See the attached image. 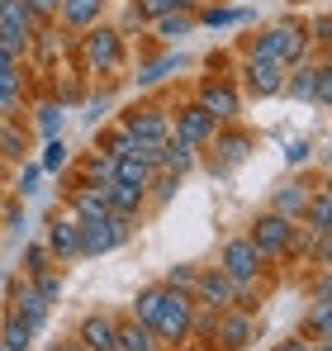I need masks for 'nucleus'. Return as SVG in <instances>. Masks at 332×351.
<instances>
[{"instance_id":"nucleus-15","label":"nucleus","mask_w":332,"mask_h":351,"mask_svg":"<svg viewBox=\"0 0 332 351\" xmlns=\"http://www.w3.org/2000/svg\"><path fill=\"white\" fill-rule=\"evenodd\" d=\"M48 252H53L57 261H76L81 256V223L71 219V214H57L53 223H48Z\"/></svg>"},{"instance_id":"nucleus-35","label":"nucleus","mask_w":332,"mask_h":351,"mask_svg":"<svg viewBox=\"0 0 332 351\" xmlns=\"http://www.w3.org/2000/svg\"><path fill=\"white\" fill-rule=\"evenodd\" d=\"M95 147H100L105 157H128V152H133V138H128V133H123V123H119V128H110V133H100V138H95Z\"/></svg>"},{"instance_id":"nucleus-12","label":"nucleus","mask_w":332,"mask_h":351,"mask_svg":"<svg viewBox=\"0 0 332 351\" xmlns=\"http://www.w3.org/2000/svg\"><path fill=\"white\" fill-rule=\"evenodd\" d=\"M214 152H219L214 171L228 176L233 167H242V162H247V152H252V133H242L237 123H219V133H214Z\"/></svg>"},{"instance_id":"nucleus-9","label":"nucleus","mask_w":332,"mask_h":351,"mask_svg":"<svg viewBox=\"0 0 332 351\" xmlns=\"http://www.w3.org/2000/svg\"><path fill=\"white\" fill-rule=\"evenodd\" d=\"M171 133L185 138V143H195V147H209L214 133H219V123H214V114H204L200 100H190V105H180V110L171 114Z\"/></svg>"},{"instance_id":"nucleus-13","label":"nucleus","mask_w":332,"mask_h":351,"mask_svg":"<svg viewBox=\"0 0 332 351\" xmlns=\"http://www.w3.org/2000/svg\"><path fill=\"white\" fill-rule=\"evenodd\" d=\"M252 332H257V323H252L247 308H223L219 323H214V342H219L223 351H242L252 342Z\"/></svg>"},{"instance_id":"nucleus-45","label":"nucleus","mask_w":332,"mask_h":351,"mask_svg":"<svg viewBox=\"0 0 332 351\" xmlns=\"http://www.w3.org/2000/svg\"><path fill=\"white\" fill-rule=\"evenodd\" d=\"M313 71H318V105L332 110V53L323 62H313Z\"/></svg>"},{"instance_id":"nucleus-18","label":"nucleus","mask_w":332,"mask_h":351,"mask_svg":"<svg viewBox=\"0 0 332 351\" xmlns=\"http://www.w3.org/2000/svg\"><path fill=\"white\" fill-rule=\"evenodd\" d=\"M309 195H313V190H309L304 180H285V185H276V190H271V209H276L280 219H294V223H299V219H304Z\"/></svg>"},{"instance_id":"nucleus-1","label":"nucleus","mask_w":332,"mask_h":351,"mask_svg":"<svg viewBox=\"0 0 332 351\" xmlns=\"http://www.w3.org/2000/svg\"><path fill=\"white\" fill-rule=\"evenodd\" d=\"M190 313H195V294H190V290H171V285H166L162 308H157V318H152V332H157L162 347H180V342H190Z\"/></svg>"},{"instance_id":"nucleus-50","label":"nucleus","mask_w":332,"mask_h":351,"mask_svg":"<svg viewBox=\"0 0 332 351\" xmlns=\"http://www.w3.org/2000/svg\"><path fill=\"white\" fill-rule=\"evenodd\" d=\"M309 38H313V43H332V14H323V19L309 24Z\"/></svg>"},{"instance_id":"nucleus-52","label":"nucleus","mask_w":332,"mask_h":351,"mask_svg":"<svg viewBox=\"0 0 332 351\" xmlns=\"http://www.w3.org/2000/svg\"><path fill=\"white\" fill-rule=\"evenodd\" d=\"M19 199H24V195H14V199H5V209H0V219H5V228H19Z\"/></svg>"},{"instance_id":"nucleus-51","label":"nucleus","mask_w":332,"mask_h":351,"mask_svg":"<svg viewBox=\"0 0 332 351\" xmlns=\"http://www.w3.org/2000/svg\"><path fill=\"white\" fill-rule=\"evenodd\" d=\"M29 10H34V19H57L62 0H29Z\"/></svg>"},{"instance_id":"nucleus-53","label":"nucleus","mask_w":332,"mask_h":351,"mask_svg":"<svg viewBox=\"0 0 332 351\" xmlns=\"http://www.w3.org/2000/svg\"><path fill=\"white\" fill-rule=\"evenodd\" d=\"M105 110H110V100H105V95H100V100H86V123H100V114H105Z\"/></svg>"},{"instance_id":"nucleus-29","label":"nucleus","mask_w":332,"mask_h":351,"mask_svg":"<svg viewBox=\"0 0 332 351\" xmlns=\"http://www.w3.org/2000/svg\"><path fill=\"white\" fill-rule=\"evenodd\" d=\"M114 180H123V185H138V190H147V180H152V167L143 162V157H114Z\"/></svg>"},{"instance_id":"nucleus-55","label":"nucleus","mask_w":332,"mask_h":351,"mask_svg":"<svg viewBox=\"0 0 332 351\" xmlns=\"http://www.w3.org/2000/svg\"><path fill=\"white\" fill-rule=\"evenodd\" d=\"M313 266H323V271H332V237L318 247V256H313Z\"/></svg>"},{"instance_id":"nucleus-25","label":"nucleus","mask_w":332,"mask_h":351,"mask_svg":"<svg viewBox=\"0 0 332 351\" xmlns=\"http://www.w3.org/2000/svg\"><path fill=\"white\" fill-rule=\"evenodd\" d=\"M304 228H313V233H328L332 237V195L328 190H313L309 195V204H304V219H299Z\"/></svg>"},{"instance_id":"nucleus-44","label":"nucleus","mask_w":332,"mask_h":351,"mask_svg":"<svg viewBox=\"0 0 332 351\" xmlns=\"http://www.w3.org/2000/svg\"><path fill=\"white\" fill-rule=\"evenodd\" d=\"M195 276H200V266H171L162 276V285H171V290H195Z\"/></svg>"},{"instance_id":"nucleus-42","label":"nucleus","mask_w":332,"mask_h":351,"mask_svg":"<svg viewBox=\"0 0 332 351\" xmlns=\"http://www.w3.org/2000/svg\"><path fill=\"white\" fill-rule=\"evenodd\" d=\"M38 62H57V53H62V38H57L53 29H43V34H34V48H29Z\"/></svg>"},{"instance_id":"nucleus-38","label":"nucleus","mask_w":332,"mask_h":351,"mask_svg":"<svg viewBox=\"0 0 332 351\" xmlns=\"http://www.w3.org/2000/svg\"><path fill=\"white\" fill-rule=\"evenodd\" d=\"M180 180H185V176H176V171H152V180H147V190L157 195V204H166V199H171V195L180 190Z\"/></svg>"},{"instance_id":"nucleus-37","label":"nucleus","mask_w":332,"mask_h":351,"mask_svg":"<svg viewBox=\"0 0 332 351\" xmlns=\"http://www.w3.org/2000/svg\"><path fill=\"white\" fill-rule=\"evenodd\" d=\"M247 58H261V62H280V29H276V24L257 34V43H252V53H247Z\"/></svg>"},{"instance_id":"nucleus-26","label":"nucleus","mask_w":332,"mask_h":351,"mask_svg":"<svg viewBox=\"0 0 332 351\" xmlns=\"http://www.w3.org/2000/svg\"><path fill=\"white\" fill-rule=\"evenodd\" d=\"M152 24H157V38H171V43L200 29V19H195V10H171V14H162V19H152Z\"/></svg>"},{"instance_id":"nucleus-58","label":"nucleus","mask_w":332,"mask_h":351,"mask_svg":"<svg viewBox=\"0 0 332 351\" xmlns=\"http://www.w3.org/2000/svg\"><path fill=\"white\" fill-rule=\"evenodd\" d=\"M0 71H19V58L10 48H0Z\"/></svg>"},{"instance_id":"nucleus-46","label":"nucleus","mask_w":332,"mask_h":351,"mask_svg":"<svg viewBox=\"0 0 332 351\" xmlns=\"http://www.w3.org/2000/svg\"><path fill=\"white\" fill-rule=\"evenodd\" d=\"M86 176H95V185H105V180H114V157H105V152L86 157Z\"/></svg>"},{"instance_id":"nucleus-28","label":"nucleus","mask_w":332,"mask_h":351,"mask_svg":"<svg viewBox=\"0 0 332 351\" xmlns=\"http://www.w3.org/2000/svg\"><path fill=\"white\" fill-rule=\"evenodd\" d=\"M195 19H200L204 29H228V24L252 19V10H233V5H200V10H195Z\"/></svg>"},{"instance_id":"nucleus-33","label":"nucleus","mask_w":332,"mask_h":351,"mask_svg":"<svg viewBox=\"0 0 332 351\" xmlns=\"http://www.w3.org/2000/svg\"><path fill=\"white\" fill-rule=\"evenodd\" d=\"M0 162H24V133L10 119H0Z\"/></svg>"},{"instance_id":"nucleus-56","label":"nucleus","mask_w":332,"mask_h":351,"mask_svg":"<svg viewBox=\"0 0 332 351\" xmlns=\"http://www.w3.org/2000/svg\"><path fill=\"white\" fill-rule=\"evenodd\" d=\"M313 294H332V271H318V280H313Z\"/></svg>"},{"instance_id":"nucleus-60","label":"nucleus","mask_w":332,"mask_h":351,"mask_svg":"<svg viewBox=\"0 0 332 351\" xmlns=\"http://www.w3.org/2000/svg\"><path fill=\"white\" fill-rule=\"evenodd\" d=\"M313 351H332V342H313Z\"/></svg>"},{"instance_id":"nucleus-59","label":"nucleus","mask_w":332,"mask_h":351,"mask_svg":"<svg viewBox=\"0 0 332 351\" xmlns=\"http://www.w3.org/2000/svg\"><path fill=\"white\" fill-rule=\"evenodd\" d=\"M57 351H86V347L81 342H67V347H57Z\"/></svg>"},{"instance_id":"nucleus-47","label":"nucleus","mask_w":332,"mask_h":351,"mask_svg":"<svg viewBox=\"0 0 332 351\" xmlns=\"http://www.w3.org/2000/svg\"><path fill=\"white\" fill-rule=\"evenodd\" d=\"M34 285H38V294H43L48 304H57V294H62V276H57V271H43V276H34Z\"/></svg>"},{"instance_id":"nucleus-21","label":"nucleus","mask_w":332,"mask_h":351,"mask_svg":"<svg viewBox=\"0 0 332 351\" xmlns=\"http://www.w3.org/2000/svg\"><path fill=\"white\" fill-rule=\"evenodd\" d=\"M200 167V147L195 143H185V138H166V147H162V171H176V176H190Z\"/></svg>"},{"instance_id":"nucleus-19","label":"nucleus","mask_w":332,"mask_h":351,"mask_svg":"<svg viewBox=\"0 0 332 351\" xmlns=\"http://www.w3.org/2000/svg\"><path fill=\"white\" fill-rule=\"evenodd\" d=\"M71 219L76 223H91V219H110V199H105V190L100 185H81V190H71Z\"/></svg>"},{"instance_id":"nucleus-5","label":"nucleus","mask_w":332,"mask_h":351,"mask_svg":"<svg viewBox=\"0 0 332 351\" xmlns=\"http://www.w3.org/2000/svg\"><path fill=\"white\" fill-rule=\"evenodd\" d=\"M294 228H299L294 219H280L276 209H266V214H257V219H252L247 237H252V242H257V252L271 261V256H285V252L294 247Z\"/></svg>"},{"instance_id":"nucleus-64","label":"nucleus","mask_w":332,"mask_h":351,"mask_svg":"<svg viewBox=\"0 0 332 351\" xmlns=\"http://www.w3.org/2000/svg\"><path fill=\"white\" fill-rule=\"evenodd\" d=\"M53 351H57V347H53Z\"/></svg>"},{"instance_id":"nucleus-8","label":"nucleus","mask_w":332,"mask_h":351,"mask_svg":"<svg viewBox=\"0 0 332 351\" xmlns=\"http://www.w3.org/2000/svg\"><path fill=\"white\" fill-rule=\"evenodd\" d=\"M195 100L204 105V114H214V123H237V114H242V95L228 76H209L195 90Z\"/></svg>"},{"instance_id":"nucleus-43","label":"nucleus","mask_w":332,"mask_h":351,"mask_svg":"<svg viewBox=\"0 0 332 351\" xmlns=\"http://www.w3.org/2000/svg\"><path fill=\"white\" fill-rule=\"evenodd\" d=\"M138 10H143V19H162L171 10H195L190 0H138Z\"/></svg>"},{"instance_id":"nucleus-32","label":"nucleus","mask_w":332,"mask_h":351,"mask_svg":"<svg viewBox=\"0 0 332 351\" xmlns=\"http://www.w3.org/2000/svg\"><path fill=\"white\" fill-rule=\"evenodd\" d=\"M185 66V58L180 53H166V58H157V62H147L143 71H138V86H157V81H166L171 71H180Z\"/></svg>"},{"instance_id":"nucleus-11","label":"nucleus","mask_w":332,"mask_h":351,"mask_svg":"<svg viewBox=\"0 0 332 351\" xmlns=\"http://www.w3.org/2000/svg\"><path fill=\"white\" fill-rule=\"evenodd\" d=\"M195 304H204V308H214V313H223V308H233V294H237V285L223 276L219 266H200V276H195Z\"/></svg>"},{"instance_id":"nucleus-14","label":"nucleus","mask_w":332,"mask_h":351,"mask_svg":"<svg viewBox=\"0 0 332 351\" xmlns=\"http://www.w3.org/2000/svg\"><path fill=\"white\" fill-rule=\"evenodd\" d=\"M114 337H119V318L110 313H86L76 323V342L86 351H114Z\"/></svg>"},{"instance_id":"nucleus-31","label":"nucleus","mask_w":332,"mask_h":351,"mask_svg":"<svg viewBox=\"0 0 332 351\" xmlns=\"http://www.w3.org/2000/svg\"><path fill=\"white\" fill-rule=\"evenodd\" d=\"M162 294H166V285H143L138 299H133V318L152 328V318H157V308H162Z\"/></svg>"},{"instance_id":"nucleus-49","label":"nucleus","mask_w":332,"mask_h":351,"mask_svg":"<svg viewBox=\"0 0 332 351\" xmlns=\"http://www.w3.org/2000/svg\"><path fill=\"white\" fill-rule=\"evenodd\" d=\"M309 157H313V147H309V143H304V138H294V143H289V147H285V162H289V167H304V162H309Z\"/></svg>"},{"instance_id":"nucleus-10","label":"nucleus","mask_w":332,"mask_h":351,"mask_svg":"<svg viewBox=\"0 0 332 351\" xmlns=\"http://www.w3.org/2000/svg\"><path fill=\"white\" fill-rule=\"evenodd\" d=\"M285 76H289L285 62H261V58L242 62V81H247V90H252V100H271V95H280V90H285Z\"/></svg>"},{"instance_id":"nucleus-39","label":"nucleus","mask_w":332,"mask_h":351,"mask_svg":"<svg viewBox=\"0 0 332 351\" xmlns=\"http://www.w3.org/2000/svg\"><path fill=\"white\" fill-rule=\"evenodd\" d=\"M34 114H38V128H43V138H57V133H62V105H57V100H43Z\"/></svg>"},{"instance_id":"nucleus-16","label":"nucleus","mask_w":332,"mask_h":351,"mask_svg":"<svg viewBox=\"0 0 332 351\" xmlns=\"http://www.w3.org/2000/svg\"><path fill=\"white\" fill-rule=\"evenodd\" d=\"M100 190H105V199H110V214H119V219H133V223H138V214H143V204H147V190L123 185V180H105Z\"/></svg>"},{"instance_id":"nucleus-6","label":"nucleus","mask_w":332,"mask_h":351,"mask_svg":"<svg viewBox=\"0 0 332 351\" xmlns=\"http://www.w3.org/2000/svg\"><path fill=\"white\" fill-rule=\"evenodd\" d=\"M128 233H133V219H119V214L91 219V223H81V256H105L114 247H123Z\"/></svg>"},{"instance_id":"nucleus-23","label":"nucleus","mask_w":332,"mask_h":351,"mask_svg":"<svg viewBox=\"0 0 332 351\" xmlns=\"http://www.w3.org/2000/svg\"><path fill=\"white\" fill-rule=\"evenodd\" d=\"M157 332L147 328V323H138V318H123L119 323V337H114V351H157Z\"/></svg>"},{"instance_id":"nucleus-40","label":"nucleus","mask_w":332,"mask_h":351,"mask_svg":"<svg viewBox=\"0 0 332 351\" xmlns=\"http://www.w3.org/2000/svg\"><path fill=\"white\" fill-rule=\"evenodd\" d=\"M48 261H53L48 242H34V247L24 252V276H29V280H34V276H43V271H48Z\"/></svg>"},{"instance_id":"nucleus-48","label":"nucleus","mask_w":332,"mask_h":351,"mask_svg":"<svg viewBox=\"0 0 332 351\" xmlns=\"http://www.w3.org/2000/svg\"><path fill=\"white\" fill-rule=\"evenodd\" d=\"M38 176H43V167L38 162H29L24 171H19V185H14V195H38L34 185H38Z\"/></svg>"},{"instance_id":"nucleus-54","label":"nucleus","mask_w":332,"mask_h":351,"mask_svg":"<svg viewBox=\"0 0 332 351\" xmlns=\"http://www.w3.org/2000/svg\"><path fill=\"white\" fill-rule=\"evenodd\" d=\"M143 24H147V19H143V10H138V5H133V10H128V14H123V29H119V34H123V38H128V34H133V29H143Z\"/></svg>"},{"instance_id":"nucleus-2","label":"nucleus","mask_w":332,"mask_h":351,"mask_svg":"<svg viewBox=\"0 0 332 351\" xmlns=\"http://www.w3.org/2000/svg\"><path fill=\"white\" fill-rule=\"evenodd\" d=\"M219 271L233 280V285H257V280H261V271H266V256L257 252V242H252L247 233H237V237H228V242H223Z\"/></svg>"},{"instance_id":"nucleus-62","label":"nucleus","mask_w":332,"mask_h":351,"mask_svg":"<svg viewBox=\"0 0 332 351\" xmlns=\"http://www.w3.org/2000/svg\"><path fill=\"white\" fill-rule=\"evenodd\" d=\"M190 5H195V10H200V5H204V0H190Z\"/></svg>"},{"instance_id":"nucleus-57","label":"nucleus","mask_w":332,"mask_h":351,"mask_svg":"<svg viewBox=\"0 0 332 351\" xmlns=\"http://www.w3.org/2000/svg\"><path fill=\"white\" fill-rule=\"evenodd\" d=\"M276 351H313V342H304V337H289V342H280Z\"/></svg>"},{"instance_id":"nucleus-20","label":"nucleus","mask_w":332,"mask_h":351,"mask_svg":"<svg viewBox=\"0 0 332 351\" xmlns=\"http://www.w3.org/2000/svg\"><path fill=\"white\" fill-rule=\"evenodd\" d=\"M280 95L304 100V105H318V71H313V62L289 66V76H285V90H280Z\"/></svg>"},{"instance_id":"nucleus-34","label":"nucleus","mask_w":332,"mask_h":351,"mask_svg":"<svg viewBox=\"0 0 332 351\" xmlns=\"http://www.w3.org/2000/svg\"><path fill=\"white\" fill-rule=\"evenodd\" d=\"M0 48H10L14 58H29V48H34V29H19V24H0Z\"/></svg>"},{"instance_id":"nucleus-4","label":"nucleus","mask_w":332,"mask_h":351,"mask_svg":"<svg viewBox=\"0 0 332 351\" xmlns=\"http://www.w3.org/2000/svg\"><path fill=\"white\" fill-rule=\"evenodd\" d=\"M119 123H123V133L133 138V152L162 147L166 138H171V114H166L162 105H143V110H128V114L119 119Z\"/></svg>"},{"instance_id":"nucleus-30","label":"nucleus","mask_w":332,"mask_h":351,"mask_svg":"<svg viewBox=\"0 0 332 351\" xmlns=\"http://www.w3.org/2000/svg\"><path fill=\"white\" fill-rule=\"evenodd\" d=\"M24 105V76L19 71H0V119H10Z\"/></svg>"},{"instance_id":"nucleus-41","label":"nucleus","mask_w":332,"mask_h":351,"mask_svg":"<svg viewBox=\"0 0 332 351\" xmlns=\"http://www.w3.org/2000/svg\"><path fill=\"white\" fill-rule=\"evenodd\" d=\"M67 162H71L67 143H62V138H48V147H43V157H38V167H43V171H62Z\"/></svg>"},{"instance_id":"nucleus-3","label":"nucleus","mask_w":332,"mask_h":351,"mask_svg":"<svg viewBox=\"0 0 332 351\" xmlns=\"http://www.w3.org/2000/svg\"><path fill=\"white\" fill-rule=\"evenodd\" d=\"M81 58L91 71H119L123 66V34L110 24H91L81 34Z\"/></svg>"},{"instance_id":"nucleus-22","label":"nucleus","mask_w":332,"mask_h":351,"mask_svg":"<svg viewBox=\"0 0 332 351\" xmlns=\"http://www.w3.org/2000/svg\"><path fill=\"white\" fill-rule=\"evenodd\" d=\"M100 14H105V0H62V10H57V19L67 24V29H91V24H100Z\"/></svg>"},{"instance_id":"nucleus-61","label":"nucleus","mask_w":332,"mask_h":351,"mask_svg":"<svg viewBox=\"0 0 332 351\" xmlns=\"http://www.w3.org/2000/svg\"><path fill=\"white\" fill-rule=\"evenodd\" d=\"M323 190H328V195H332V171H328V180H323Z\"/></svg>"},{"instance_id":"nucleus-36","label":"nucleus","mask_w":332,"mask_h":351,"mask_svg":"<svg viewBox=\"0 0 332 351\" xmlns=\"http://www.w3.org/2000/svg\"><path fill=\"white\" fill-rule=\"evenodd\" d=\"M0 24H19V29H34L38 19H34L29 0H0Z\"/></svg>"},{"instance_id":"nucleus-24","label":"nucleus","mask_w":332,"mask_h":351,"mask_svg":"<svg viewBox=\"0 0 332 351\" xmlns=\"http://www.w3.org/2000/svg\"><path fill=\"white\" fill-rule=\"evenodd\" d=\"M304 332L313 342H332V294H313V304L304 313Z\"/></svg>"},{"instance_id":"nucleus-63","label":"nucleus","mask_w":332,"mask_h":351,"mask_svg":"<svg viewBox=\"0 0 332 351\" xmlns=\"http://www.w3.org/2000/svg\"><path fill=\"white\" fill-rule=\"evenodd\" d=\"M0 351H5V347H0Z\"/></svg>"},{"instance_id":"nucleus-7","label":"nucleus","mask_w":332,"mask_h":351,"mask_svg":"<svg viewBox=\"0 0 332 351\" xmlns=\"http://www.w3.org/2000/svg\"><path fill=\"white\" fill-rule=\"evenodd\" d=\"M5 313H14V318H24L29 328H34V337L48 328V313H53V304L38 294V285L24 276V280H14L10 285V304H5Z\"/></svg>"},{"instance_id":"nucleus-17","label":"nucleus","mask_w":332,"mask_h":351,"mask_svg":"<svg viewBox=\"0 0 332 351\" xmlns=\"http://www.w3.org/2000/svg\"><path fill=\"white\" fill-rule=\"evenodd\" d=\"M276 29H280V62H285V66L309 62V48H313L309 29H304V24H294V19H280Z\"/></svg>"},{"instance_id":"nucleus-27","label":"nucleus","mask_w":332,"mask_h":351,"mask_svg":"<svg viewBox=\"0 0 332 351\" xmlns=\"http://www.w3.org/2000/svg\"><path fill=\"white\" fill-rule=\"evenodd\" d=\"M0 347L5 351H29L34 347V328H29L24 318L5 313V318H0Z\"/></svg>"}]
</instances>
